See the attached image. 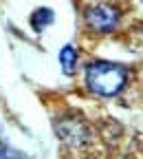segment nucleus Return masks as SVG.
Segmentation results:
<instances>
[{
	"label": "nucleus",
	"instance_id": "f257e3e1",
	"mask_svg": "<svg viewBox=\"0 0 143 159\" xmlns=\"http://www.w3.org/2000/svg\"><path fill=\"white\" fill-rule=\"evenodd\" d=\"M86 86L90 93L99 97H115L124 91L128 82V71L124 64L108 62V60H95L86 66Z\"/></svg>",
	"mask_w": 143,
	"mask_h": 159
},
{
	"label": "nucleus",
	"instance_id": "f03ea898",
	"mask_svg": "<svg viewBox=\"0 0 143 159\" xmlns=\"http://www.w3.org/2000/svg\"><path fill=\"white\" fill-rule=\"evenodd\" d=\"M86 25L97 33H110L119 25V11L112 5H93L86 9Z\"/></svg>",
	"mask_w": 143,
	"mask_h": 159
},
{
	"label": "nucleus",
	"instance_id": "7ed1b4c3",
	"mask_svg": "<svg viewBox=\"0 0 143 159\" xmlns=\"http://www.w3.org/2000/svg\"><path fill=\"white\" fill-rule=\"evenodd\" d=\"M55 130L71 146H81L88 139V128L81 124L79 119H75L71 115H66L64 119H59V124H55Z\"/></svg>",
	"mask_w": 143,
	"mask_h": 159
},
{
	"label": "nucleus",
	"instance_id": "20e7f679",
	"mask_svg": "<svg viewBox=\"0 0 143 159\" xmlns=\"http://www.w3.org/2000/svg\"><path fill=\"white\" fill-rule=\"evenodd\" d=\"M77 60H79V55H77V49H75L73 44L62 47V51H59V64H62V71H64L66 75L75 73Z\"/></svg>",
	"mask_w": 143,
	"mask_h": 159
},
{
	"label": "nucleus",
	"instance_id": "39448f33",
	"mask_svg": "<svg viewBox=\"0 0 143 159\" xmlns=\"http://www.w3.org/2000/svg\"><path fill=\"white\" fill-rule=\"evenodd\" d=\"M53 18H55V13H53L51 9L40 7V9H35V11L31 13V27H33L35 31H44L49 25H53Z\"/></svg>",
	"mask_w": 143,
	"mask_h": 159
},
{
	"label": "nucleus",
	"instance_id": "423d86ee",
	"mask_svg": "<svg viewBox=\"0 0 143 159\" xmlns=\"http://www.w3.org/2000/svg\"><path fill=\"white\" fill-rule=\"evenodd\" d=\"M0 159H18V157H0Z\"/></svg>",
	"mask_w": 143,
	"mask_h": 159
}]
</instances>
